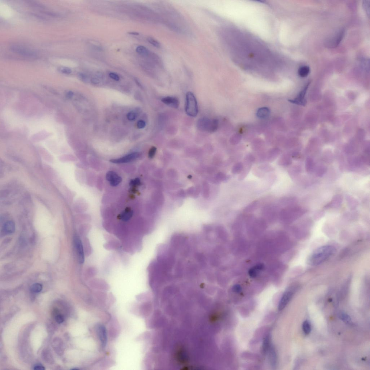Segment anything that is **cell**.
<instances>
[{"label":"cell","instance_id":"6da1fadb","mask_svg":"<svg viewBox=\"0 0 370 370\" xmlns=\"http://www.w3.org/2000/svg\"><path fill=\"white\" fill-rule=\"evenodd\" d=\"M336 251L335 248L332 246L326 245L319 247L309 256L307 264L312 266L320 265L334 255Z\"/></svg>","mask_w":370,"mask_h":370},{"label":"cell","instance_id":"7a4b0ae2","mask_svg":"<svg viewBox=\"0 0 370 370\" xmlns=\"http://www.w3.org/2000/svg\"><path fill=\"white\" fill-rule=\"evenodd\" d=\"M219 121L217 119H211L207 117H202L198 120L197 127L201 131L214 132L217 130Z\"/></svg>","mask_w":370,"mask_h":370},{"label":"cell","instance_id":"3957f363","mask_svg":"<svg viewBox=\"0 0 370 370\" xmlns=\"http://www.w3.org/2000/svg\"><path fill=\"white\" fill-rule=\"evenodd\" d=\"M185 110L189 116L194 117L198 115V108L196 99L192 92H188L186 94Z\"/></svg>","mask_w":370,"mask_h":370},{"label":"cell","instance_id":"277c9868","mask_svg":"<svg viewBox=\"0 0 370 370\" xmlns=\"http://www.w3.org/2000/svg\"><path fill=\"white\" fill-rule=\"evenodd\" d=\"M345 33V31L343 29H339L326 39L325 43V46L328 48H335L342 41Z\"/></svg>","mask_w":370,"mask_h":370},{"label":"cell","instance_id":"5b68a950","mask_svg":"<svg viewBox=\"0 0 370 370\" xmlns=\"http://www.w3.org/2000/svg\"><path fill=\"white\" fill-rule=\"evenodd\" d=\"M11 51L13 53L28 58H35L37 57V54L36 51L21 45L13 44L10 46Z\"/></svg>","mask_w":370,"mask_h":370},{"label":"cell","instance_id":"8992f818","mask_svg":"<svg viewBox=\"0 0 370 370\" xmlns=\"http://www.w3.org/2000/svg\"><path fill=\"white\" fill-rule=\"evenodd\" d=\"M297 288V286L294 285L290 286L285 291L280 300L278 306L279 309L281 310L285 308L293 297Z\"/></svg>","mask_w":370,"mask_h":370},{"label":"cell","instance_id":"52a82bcc","mask_svg":"<svg viewBox=\"0 0 370 370\" xmlns=\"http://www.w3.org/2000/svg\"><path fill=\"white\" fill-rule=\"evenodd\" d=\"M310 84V82H308L306 85L305 86L304 88L298 94L296 97L292 100H288L291 103H293L297 105L305 106L307 103V100L305 99V96L306 92H307V90L308 89L309 86Z\"/></svg>","mask_w":370,"mask_h":370},{"label":"cell","instance_id":"ba28073f","mask_svg":"<svg viewBox=\"0 0 370 370\" xmlns=\"http://www.w3.org/2000/svg\"><path fill=\"white\" fill-rule=\"evenodd\" d=\"M255 161V158L250 155L247 156V158L244 160V166L243 164V169L241 174L239 175V180H243L247 176L249 172L253 163Z\"/></svg>","mask_w":370,"mask_h":370},{"label":"cell","instance_id":"9c48e42d","mask_svg":"<svg viewBox=\"0 0 370 370\" xmlns=\"http://www.w3.org/2000/svg\"><path fill=\"white\" fill-rule=\"evenodd\" d=\"M74 242L75 247L78 255L79 262L80 264L84 263L85 261V256L82 242L77 236L75 237Z\"/></svg>","mask_w":370,"mask_h":370},{"label":"cell","instance_id":"30bf717a","mask_svg":"<svg viewBox=\"0 0 370 370\" xmlns=\"http://www.w3.org/2000/svg\"><path fill=\"white\" fill-rule=\"evenodd\" d=\"M139 156V154L137 152H134V153L130 154L126 156H124L118 159H112L110 160L111 163H114L115 164H123V163H126L131 162L132 160H135L136 159L138 158Z\"/></svg>","mask_w":370,"mask_h":370},{"label":"cell","instance_id":"8fae6325","mask_svg":"<svg viewBox=\"0 0 370 370\" xmlns=\"http://www.w3.org/2000/svg\"><path fill=\"white\" fill-rule=\"evenodd\" d=\"M106 179L110 182V184L113 187H116L122 182V178L114 171H109L106 175Z\"/></svg>","mask_w":370,"mask_h":370},{"label":"cell","instance_id":"7c38bea8","mask_svg":"<svg viewBox=\"0 0 370 370\" xmlns=\"http://www.w3.org/2000/svg\"><path fill=\"white\" fill-rule=\"evenodd\" d=\"M96 331L102 346L104 348L107 343V335L105 327L102 325H98L96 327Z\"/></svg>","mask_w":370,"mask_h":370},{"label":"cell","instance_id":"4fadbf2b","mask_svg":"<svg viewBox=\"0 0 370 370\" xmlns=\"http://www.w3.org/2000/svg\"><path fill=\"white\" fill-rule=\"evenodd\" d=\"M161 101L166 105L173 108H178L180 104L179 99L175 96H166L162 98Z\"/></svg>","mask_w":370,"mask_h":370},{"label":"cell","instance_id":"5bb4252c","mask_svg":"<svg viewBox=\"0 0 370 370\" xmlns=\"http://www.w3.org/2000/svg\"><path fill=\"white\" fill-rule=\"evenodd\" d=\"M264 265L262 264H258L251 268L249 271L248 274L250 277L254 278L257 277L259 273L264 269Z\"/></svg>","mask_w":370,"mask_h":370},{"label":"cell","instance_id":"9a60e30c","mask_svg":"<svg viewBox=\"0 0 370 370\" xmlns=\"http://www.w3.org/2000/svg\"><path fill=\"white\" fill-rule=\"evenodd\" d=\"M134 215V212L130 208H126L124 211L121 213L118 216L119 218L123 222H127L132 218Z\"/></svg>","mask_w":370,"mask_h":370},{"label":"cell","instance_id":"2e32d148","mask_svg":"<svg viewBox=\"0 0 370 370\" xmlns=\"http://www.w3.org/2000/svg\"><path fill=\"white\" fill-rule=\"evenodd\" d=\"M15 224L13 221H8L5 223L3 227V231L6 234H9L13 233L15 231Z\"/></svg>","mask_w":370,"mask_h":370},{"label":"cell","instance_id":"e0dca14e","mask_svg":"<svg viewBox=\"0 0 370 370\" xmlns=\"http://www.w3.org/2000/svg\"><path fill=\"white\" fill-rule=\"evenodd\" d=\"M270 113V111L268 108L263 107L258 110L257 115L258 118L264 119L268 117Z\"/></svg>","mask_w":370,"mask_h":370},{"label":"cell","instance_id":"ac0fdd59","mask_svg":"<svg viewBox=\"0 0 370 370\" xmlns=\"http://www.w3.org/2000/svg\"><path fill=\"white\" fill-rule=\"evenodd\" d=\"M310 69L309 67L307 66H303L299 68L298 73L300 77H307L309 74Z\"/></svg>","mask_w":370,"mask_h":370},{"label":"cell","instance_id":"d6986e66","mask_svg":"<svg viewBox=\"0 0 370 370\" xmlns=\"http://www.w3.org/2000/svg\"><path fill=\"white\" fill-rule=\"evenodd\" d=\"M258 201L255 200L253 201L249 205H248L244 208V211L246 212H251L256 210L258 207Z\"/></svg>","mask_w":370,"mask_h":370},{"label":"cell","instance_id":"ffe728a7","mask_svg":"<svg viewBox=\"0 0 370 370\" xmlns=\"http://www.w3.org/2000/svg\"><path fill=\"white\" fill-rule=\"evenodd\" d=\"M243 169V164L241 162L237 163L232 167L231 172L234 174L240 173Z\"/></svg>","mask_w":370,"mask_h":370},{"label":"cell","instance_id":"44dd1931","mask_svg":"<svg viewBox=\"0 0 370 370\" xmlns=\"http://www.w3.org/2000/svg\"><path fill=\"white\" fill-rule=\"evenodd\" d=\"M266 157V161L269 162H272L274 161L279 155V152L278 150H273Z\"/></svg>","mask_w":370,"mask_h":370},{"label":"cell","instance_id":"7402d4cb","mask_svg":"<svg viewBox=\"0 0 370 370\" xmlns=\"http://www.w3.org/2000/svg\"><path fill=\"white\" fill-rule=\"evenodd\" d=\"M136 51L138 54L143 56H147L149 54L148 49L143 46H139L136 49Z\"/></svg>","mask_w":370,"mask_h":370},{"label":"cell","instance_id":"603a6c76","mask_svg":"<svg viewBox=\"0 0 370 370\" xmlns=\"http://www.w3.org/2000/svg\"><path fill=\"white\" fill-rule=\"evenodd\" d=\"M303 329L305 334L308 335L311 333V326L309 321L305 320L303 322Z\"/></svg>","mask_w":370,"mask_h":370},{"label":"cell","instance_id":"cb8c5ba5","mask_svg":"<svg viewBox=\"0 0 370 370\" xmlns=\"http://www.w3.org/2000/svg\"><path fill=\"white\" fill-rule=\"evenodd\" d=\"M339 317L341 320L345 322V323H350L351 321L350 317L345 313L341 312L339 314Z\"/></svg>","mask_w":370,"mask_h":370},{"label":"cell","instance_id":"d4e9b609","mask_svg":"<svg viewBox=\"0 0 370 370\" xmlns=\"http://www.w3.org/2000/svg\"><path fill=\"white\" fill-rule=\"evenodd\" d=\"M42 289H43V286L41 284L39 283L34 284L31 287V291L34 293H39L41 291Z\"/></svg>","mask_w":370,"mask_h":370},{"label":"cell","instance_id":"484cf974","mask_svg":"<svg viewBox=\"0 0 370 370\" xmlns=\"http://www.w3.org/2000/svg\"><path fill=\"white\" fill-rule=\"evenodd\" d=\"M278 162L279 165L286 166L290 164L291 161L289 158H287L286 157H283L280 159L279 160H278Z\"/></svg>","mask_w":370,"mask_h":370},{"label":"cell","instance_id":"4316f807","mask_svg":"<svg viewBox=\"0 0 370 370\" xmlns=\"http://www.w3.org/2000/svg\"><path fill=\"white\" fill-rule=\"evenodd\" d=\"M370 1L369 0H365L363 1V7L364 8V10H365L367 14L369 17L370 15Z\"/></svg>","mask_w":370,"mask_h":370},{"label":"cell","instance_id":"83f0119b","mask_svg":"<svg viewBox=\"0 0 370 370\" xmlns=\"http://www.w3.org/2000/svg\"><path fill=\"white\" fill-rule=\"evenodd\" d=\"M148 41L152 45L157 48H160V43L154 39L152 37H149L148 39Z\"/></svg>","mask_w":370,"mask_h":370},{"label":"cell","instance_id":"f1b7e54d","mask_svg":"<svg viewBox=\"0 0 370 370\" xmlns=\"http://www.w3.org/2000/svg\"><path fill=\"white\" fill-rule=\"evenodd\" d=\"M361 66L362 68L365 70H369V61L368 59H364L361 61Z\"/></svg>","mask_w":370,"mask_h":370},{"label":"cell","instance_id":"f546056e","mask_svg":"<svg viewBox=\"0 0 370 370\" xmlns=\"http://www.w3.org/2000/svg\"><path fill=\"white\" fill-rule=\"evenodd\" d=\"M217 178L219 180L224 181L229 179V177L222 173H220L217 175Z\"/></svg>","mask_w":370,"mask_h":370},{"label":"cell","instance_id":"4dcf8cb0","mask_svg":"<svg viewBox=\"0 0 370 370\" xmlns=\"http://www.w3.org/2000/svg\"><path fill=\"white\" fill-rule=\"evenodd\" d=\"M61 73L65 74H69L72 73L71 69L67 67H61L59 69Z\"/></svg>","mask_w":370,"mask_h":370},{"label":"cell","instance_id":"1f68e13d","mask_svg":"<svg viewBox=\"0 0 370 370\" xmlns=\"http://www.w3.org/2000/svg\"><path fill=\"white\" fill-rule=\"evenodd\" d=\"M141 182L140 179L138 178H136L131 180L130 184L131 186H139Z\"/></svg>","mask_w":370,"mask_h":370},{"label":"cell","instance_id":"d6a6232c","mask_svg":"<svg viewBox=\"0 0 370 370\" xmlns=\"http://www.w3.org/2000/svg\"><path fill=\"white\" fill-rule=\"evenodd\" d=\"M156 150H157V148L154 146L152 147L150 150L149 152V157L150 158L153 157L156 153Z\"/></svg>","mask_w":370,"mask_h":370},{"label":"cell","instance_id":"836d02e7","mask_svg":"<svg viewBox=\"0 0 370 370\" xmlns=\"http://www.w3.org/2000/svg\"><path fill=\"white\" fill-rule=\"evenodd\" d=\"M109 75L110 78L115 81H118L120 80L119 76L116 73H110Z\"/></svg>","mask_w":370,"mask_h":370},{"label":"cell","instance_id":"e575fe53","mask_svg":"<svg viewBox=\"0 0 370 370\" xmlns=\"http://www.w3.org/2000/svg\"><path fill=\"white\" fill-rule=\"evenodd\" d=\"M136 114L134 112H130L128 114L127 117L128 120L133 121L136 118Z\"/></svg>","mask_w":370,"mask_h":370},{"label":"cell","instance_id":"d590c367","mask_svg":"<svg viewBox=\"0 0 370 370\" xmlns=\"http://www.w3.org/2000/svg\"><path fill=\"white\" fill-rule=\"evenodd\" d=\"M137 126L138 128H144L146 126V123L143 120H140L137 123Z\"/></svg>","mask_w":370,"mask_h":370},{"label":"cell","instance_id":"8d00e7d4","mask_svg":"<svg viewBox=\"0 0 370 370\" xmlns=\"http://www.w3.org/2000/svg\"><path fill=\"white\" fill-rule=\"evenodd\" d=\"M55 320L58 323H62L64 321V318L62 315H58L55 317Z\"/></svg>","mask_w":370,"mask_h":370},{"label":"cell","instance_id":"74e56055","mask_svg":"<svg viewBox=\"0 0 370 370\" xmlns=\"http://www.w3.org/2000/svg\"><path fill=\"white\" fill-rule=\"evenodd\" d=\"M232 289L234 292L238 293L241 291L242 287L240 285H235L233 286Z\"/></svg>","mask_w":370,"mask_h":370},{"label":"cell","instance_id":"f35d334b","mask_svg":"<svg viewBox=\"0 0 370 370\" xmlns=\"http://www.w3.org/2000/svg\"><path fill=\"white\" fill-rule=\"evenodd\" d=\"M79 77L83 81H86L87 80V77L86 75L82 73H79L78 74Z\"/></svg>","mask_w":370,"mask_h":370},{"label":"cell","instance_id":"ab89813d","mask_svg":"<svg viewBox=\"0 0 370 370\" xmlns=\"http://www.w3.org/2000/svg\"><path fill=\"white\" fill-rule=\"evenodd\" d=\"M34 369L35 370H44L45 368V367L42 365H38L35 366Z\"/></svg>","mask_w":370,"mask_h":370},{"label":"cell","instance_id":"60d3db41","mask_svg":"<svg viewBox=\"0 0 370 370\" xmlns=\"http://www.w3.org/2000/svg\"><path fill=\"white\" fill-rule=\"evenodd\" d=\"M91 82L94 84H98L100 83V81L98 79L96 78H93L91 79Z\"/></svg>","mask_w":370,"mask_h":370},{"label":"cell","instance_id":"b9f144b4","mask_svg":"<svg viewBox=\"0 0 370 370\" xmlns=\"http://www.w3.org/2000/svg\"><path fill=\"white\" fill-rule=\"evenodd\" d=\"M67 97L70 98H71L72 96H73V92H71V91H69V92H68L67 94Z\"/></svg>","mask_w":370,"mask_h":370},{"label":"cell","instance_id":"7bdbcfd3","mask_svg":"<svg viewBox=\"0 0 370 370\" xmlns=\"http://www.w3.org/2000/svg\"><path fill=\"white\" fill-rule=\"evenodd\" d=\"M128 34H129V35H134V36H138V35H139V33L136 32H128Z\"/></svg>","mask_w":370,"mask_h":370},{"label":"cell","instance_id":"ee69618b","mask_svg":"<svg viewBox=\"0 0 370 370\" xmlns=\"http://www.w3.org/2000/svg\"><path fill=\"white\" fill-rule=\"evenodd\" d=\"M135 81L136 83L137 84V85H138V86H139L140 88L142 87V85H141V84L140 83L139 81H138V80L137 79H135Z\"/></svg>","mask_w":370,"mask_h":370}]
</instances>
